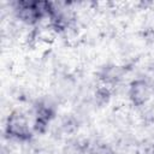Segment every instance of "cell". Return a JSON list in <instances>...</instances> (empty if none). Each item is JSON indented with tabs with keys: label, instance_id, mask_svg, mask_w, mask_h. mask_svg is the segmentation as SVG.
<instances>
[{
	"label": "cell",
	"instance_id": "5",
	"mask_svg": "<svg viewBox=\"0 0 154 154\" xmlns=\"http://www.w3.org/2000/svg\"><path fill=\"white\" fill-rule=\"evenodd\" d=\"M128 103L135 109L148 107L154 100V81L149 75H138L131 78L125 88Z\"/></svg>",
	"mask_w": 154,
	"mask_h": 154
},
{
	"label": "cell",
	"instance_id": "1",
	"mask_svg": "<svg viewBox=\"0 0 154 154\" xmlns=\"http://www.w3.org/2000/svg\"><path fill=\"white\" fill-rule=\"evenodd\" d=\"M2 134L8 142L17 144L30 143L36 137V134L34 131L29 112L20 108L11 109L5 117Z\"/></svg>",
	"mask_w": 154,
	"mask_h": 154
},
{
	"label": "cell",
	"instance_id": "6",
	"mask_svg": "<svg viewBox=\"0 0 154 154\" xmlns=\"http://www.w3.org/2000/svg\"><path fill=\"white\" fill-rule=\"evenodd\" d=\"M126 76H128V69L125 67V65L107 63L97 69L96 83L114 89L125 81Z\"/></svg>",
	"mask_w": 154,
	"mask_h": 154
},
{
	"label": "cell",
	"instance_id": "4",
	"mask_svg": "<svg viewBox=\"0 0 154 154\" xmlns=\"http://www.w3.org/2000/svg\"><path fill=\"white\" fill-rule=\"evenodd\" d=\"M75 2H54L48 1V12L46 25L55 35H67L76 28L77 13Z\"/></svg>",
	"mask_w": 154,
	"mask_h": 154
},
{
	"label": "cell",
	"instance_id": "3",
	"mask_svg": "<svg viewBox=\"0 0 154 154\" xmlns=\"http://www.w3.org/2000/svg\"><path fill=\"white\" fill-rule=\"evenodd\" d=\"M12 18L23 26L36 29L46 23L48 12V1L37 0H14L8 4Z\"/></svg>",
	"mask_w": 154,
	"mask_h": 154
},
{
	"label": "cell",
	"instance_id": "2",
	"mask_svg": "<svg viewBox=\"0 0 154 154\" xmlns=\"http://www.w3.org/2000/svg\"><path fill=\"white\" fill-rule=\"evenodd\" d=\"M29 116L36 136L46 135L58 119V102L48 95L38 96L31 101Z\"/></svg>",
	"mask_w": 154,
	"mask_h": 154
}]
</instances>
